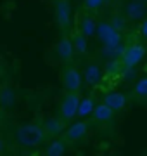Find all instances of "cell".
Masks as SVG:
<instances>
[{
    "mask_svg": "<svg viewBox=\"0 0 147 156\" xmlns=\"http://www.w3.org/2000/svg\"><path fill=\"white\" fill-rule=\"evenodd\" d=\"M140 2H147V0H140Z\"/></svg>",
    "mask_w": 147,
    "mask_h": 156,
    "instance_id": "obj_24",
    "label": "cell"
},
{
    "mask_svg": "<svg viewBox=\"0 0 147 156\" xmlns=\"http://www.w3.org/2000/svg\"><path fill=\"white\" fill-rule=\"evenodd\" d=\"M56 54H57V57H59L62 62L73 61V57H74V47H73L71 38H69L66 33H62V37L59 38V42H57Z\"/></svg>",
    "mask_w": 147,
    "mask_h": 156,
    "instance_id": "obj_8",
    "label": "cell"
},
{
    "mask_svg": "<svg viewBox=\"0 0 147 156\" xmlns=\"http://www.w3.org/2000/svg\"><path fill=\"white\" fill-rule=\"evenodd\" d=\"M108 0H83V11L85 12H95L99 11L104 4H106Z\"/></svg>",
    "mask_w": 147,
    "mask_h": 156,
    "instance_id": "obj_20",
    "label": "cell"
},
{
    "mask_svg": "<svg viewBox=\"0 0 147 156\" xmlns=\"http://www.w3.org/2000/svg\"><path fill=\"white\" fill-rule=\"evenodd\" d=\"M71 42H73V47H74V54H80V56H87L88 54V37L76 31L71 37Z\"/></svg>",
    "mask_w": 147,
    "mask_h": 156,
    "instance_id": "obj_15",
    "label": "cell"
},
{
    "mask_svg": "<svg viewBox=\"0 0 147 156\" xmlns=\"http://www.w3.org/2000/svg\"><path fill=\"white\" fill-rule=\"evenodd\" d=\"M61 83L64 90H76V92H80L83 87V76L71 61H68L61 69Z\"/></svg>",
    "mask_w": 147,
    "mask_h": 156,
    "instance_id": "obj_4",
    "label": "cell"
},
{
    "mask_svg": "<svg viewBox=\"0 0 147 156\" xmlns=\"http://www.w3.org/2000/svg\"><path fill=\"white\" fill-rule=\"evenodd\" d=\"M14 139L19 146L23 147H36L43 142L45 139V130L43 125L40 123H26L16 128L14 132Z\"/></svg>",
    "mask_w": 147,
    "mask_h": 156,
    "instance_id": "obj_1",
    "label": "cell"
},
{
    "mask_svg": "<svg viewBox=\"0 0 147 156\" xmlns=\"http://www.w3.org/2000/svg\"><path fill=\"white\" fill-rule=\"evenodd\" d=\"M133 95L138 99H145L147 97V76H142L137 80L135 87H133Z\"/></svg>",
    "mask_w": 147,
    "mask_h": 156,
    "instance_id": "obj_19",
    "label": "cell"
},
{
    "mask_svg": "<svg viewBox=\"0 0 147 156\" xmlns=\"http://www.w3.org/2000/svg\"><path fill=\"white\" fill-rule=\"evenodd\" d=\"M83 78H85V83L88 87H95L102 78V69L97 62H88L85 66V73H83Z\"/></svg>",
    "mask_w": 147,
    "mask_h": 156,
    "instance_id": "obj_12",
    "label": "cell"
},
{
    "mask_svg": "<svg viewBox=\"0 0 147 156\" xmlns=\"http://www.w3.org/2000/svg\"><path fill=\"white\" fill-rule=\"evenodd\" d=\"M97 38L102 42V45H118L123 40V35L118 28H114L111 21H101L97 23L95 30Z\"/></svg>",
    "mask_w": 147,
    "mask_h": 156,
    "instance_id": "obj_6",
    "label": "cell"
},
{
    "mask_svg": "<svg viewBox=\"0 0 147 156\" xmlns=\"http://www.w3.org/2000/svg\"><path fill=\"white\" fill-rule=\"evenodd\" d=\"M87 134H88V122L87 120H78V122H73L68 128H64V132L61 135L68 144H76L78 140L85 139Z\"/></svg>",
    "mask_w": 147,
    "mask_h": 156,
    "instance_id": "obj_7",
    "label": "cell"
},
{
    "mask_svg": "<svg viewBox=\"0 0 147 156\" xmlns=\"http://www.w3.org/2000/svg\"><path fill=\"white\" fill-rule=\"evenodd\" d=\"M145 54H147V49L144 44H140V42H130V44H126L121 49L119 59H121V62H123V66L126 69H132V68H135L145 57Z\"/></svg>",
    "mask_w": 147,
    "mask_h": 156,
    "instance_id": "obj_2",
    "label": "cell"
},
{
    "mask_svg": "<svg viewBox=\"0 0 147 156\" xmlns=\"http://www.w3.org/2000/svg\"><path fill=\"white\" fill-rule=\"evenodd\" d=\"M95 106V102L92 97H85V99H80L78 104V111H76V116L80 118H87L88 115H92V109Z\"/></svg>",
    "mask_w": 147,
    "mask_h": 156,
    "instance_id": "obj_17",
    "label": "cell"
},
{
    "mask_svg": "<svg viewBox=\"0 0 147 156\" xmlns=\"http://www.w3.org/2000/svg\"><path fill=\"white\" fill-rule=\"evenodd\" d=\"M80 99H81L80 97V92H76V90H66L62 94L61 101H59V116L64 122H71L76 116Z\"/></svg>",
    "mask_w": 147,
    "mask_h": 156,
    "instance_id": "obj_3",
    "label": "cell"
},
{
    "mask_svg": "<svg viewBox=\"0 0 147 156\" xmlns=\"http://www.w3.org/2000/svg\"><path fill=\"white\" fill-rule=\"evenodd\" d=\"M145 12H147V9L144 5V2H140V0H132L125 7V17H128L130 21H140V19H144Z\"/></svg>",
    "mask_w": 147,
    "mask_h": 156,
    "instance_id": "obj_9",
    "label": "cell"
},
{
    "mask_svg": "<svg viewBox=\"0 0 147 156\" xmlns=\"http://www.w3.org/2000/svg\"><path fill=\"white\" fill-rule=\"evenodd\" d=\"M95 30H97L95 17L92 16V14L81 16V19H80V23H78V31L80 33H83L85 37H92V35H95Z\"/></svg>",
    "mask_w": 147,
    "mask_h": 156,
    "instance_id": "obj_14",
    "label": "cell"
},
{
    "mask_svg": "<svg viewBox=\"0 0 147 156\" xmlns=\"http://www.w3.org/2000/svg\"><path fill=\"white\" fill-rule=\"evenodd\" d=\"M113 118H114V111L108 106V104H104V102L95 104L94 109H92V120L95 123H108V122H111Z\"/></svg>",
    "mask_w": 147,
    "mask_h": 156,
    "instance_id": "obj_10",
    "label": "cell"
},
{
    "mask_svg": "<svg viewBox=\"0 0 147 156\" xmlns=\"http://www.w3.org/2000/svg\"><path fill=\"white\" fill-rule=\"evenodd\" d=\"M102 102L108 104L114 113H118L121 109H125V106H126V95L123 92H109V94L104 95Z\"/></svg>",
    "mask_w": 147,
    "mask_h": 156,
    "instance_id": "obj_11",
    "label": "cell"
},
{
    "mask_svg": "<svg viewBox=\"0 0 147 156\" xmlns=\"http://www.w3.org/2000/svg\"><path fill=\"white\" fill-rule=\"evenodd\" d=\"M54 14H56V24L61 33H68L71 30V4L69 0H54Z\"/></svg>",
    "mask_w": 147,
    "mask_h": 156,
    "instance_id": "obj_5",
    "label": "cell"
},
{
    "mask_svg": "<svg viewBox=\"0 0 147 156\" xmlns=\"http://www.w3.org/2000/svg\"><path fill=\"white\" fill-rule=\"evenodd\" d=\"M16 101V94L11 87H2L0 89V106L2 108H12Z\"/></svg>",
    "mask_w": 147,
    "mask_h": 156,
    "instance_id": "obj_18",
    "label": "cell"
},
{
    "mask_svg": "<svg viewBox=\"0 0 147 156\" xmlns=\"http://www.w3.org/2000/svg\"><path fill=\"white\" fill-rule=\"evenodd\" d=\"M126 21V17H123V16H118V14H116V16H113V19H111V23H113V26L114 28H118V30H121L125 26L123 23Z\"/></svg>",
    "mask_w": 147,
    "mask_h": 156,
    "instance_id": "obj_21",
    "label": "cell"
},
{
    "mask_svg": "<svg viewBox=\"0 0 147 156\" xmlns=\"http://www.w3.org/2000/svg\"><path fill=\"white\" fill-rule=\"evenodd\" d=\"M4 151H5V140H4V137H2V135H0V154H2Z\"/></svg>",
    "mask_w": 147,
    "mask_h": 156,
    "instance_id": "obj_23",
    "label": "cell"
},
{
    "mask_svg": "<svg viewBox=\"0 0 147 156\" xmlns=\"http://www.w3.org/2000/svg\"><path fill=\"white\" fill-rule=\"evenodd\" d=\"M138 31H140L142 38L147 40V17L144 19V21H142V24H140V28H138Z\"/></svg>",
    "mask_w": 147,
    "mask_h": 156,
    "instance_id": "obj_22",
    "label": "cell"
},
{
    "mask_svg": "<svg viewBox=\"0 0 147 156\" xmlns=\"http://www.w3.org/2000/svg\"><path fill=\"white\" fill-rule=\"evenodd\" d=\"M66 128V122L62 120L61 116L59 118H50L43 123V130H45V135H50V137H57L61 135Z\"/></svg>",
    "mask_w": 147,
    "mask_h": 156,
    "instance_id": "obj_13",
    "label": "cell"
},
{
    "mask_svg": "<svg viewBox=\"0 0 147 156\" xmlns=\"http://www.w3.org/2000/svg\"><path fill=\"white\" fill-rule=\"evenodd\" d=\"M68 142L62 139V137H59V139L52 140L50 144L47 146L45 149V154L47 156H62L64 153H66V149H68Z\"/></svg>",
    "mask_w": 147,
    "mask_h": 156,
    "instance_id": "obj_16",
    "label": "cell"
}]
</instances>
